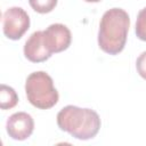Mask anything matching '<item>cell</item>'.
Returning a JSON list of instances; mask_svg holds the SVG:
<instances>
[{"mask_svg":"<svg viewBox=\"0 0 146 146\" xmlns=\"http://www.w3.org/2000/svg\"><path fill=\"white\" fill-rule=\"evenodd\" d=\"M56 119L60 130L80 140L94 138L100 129V117L90 108L67 105L58 112Z\"/></svg>","mask_w":146,"mask_h":146,"instance_id":"7a4b0ae2","label":"cell"},{"mask_svg":"<svg viewBox=\"0 0 146 146\" xmlns=\"http://www.w3.org/2000/svg\"><path fill=\"white\" fill-rule=\"evenodd\" d=\"M130 18L122 8H112L104 13L99 24L98 46L110 55H117L125 46Z\"/></svg>","mask_w":146,"mask_h":146,"instance_id":"6da1fadb","label":"cell"},{"mask_svg":"<svg viewBox=\"0 0 146 146\" xmlns=\"http://www.w3.org/2000/svg\"><path fill=\"white\" fill-rule=\"evenodd\" d=\"M51 51L48 49L43 31L33 32L24 44V55L32 63H41L50 58Z\"/></svg>","mask_w":146,"mask_h":146,"instance_id":"52a82bcc","label":"cell"},{"mask_svg":"<svg viewBox=\"0 0 146 146\" xmlns=\"http://www.w3.org/2000/svg\"><path fill=\"white\" fill-rule=\"evenodd\" d=\"M86 2H99L100 0H84Z\"/></svg>","mask_w":146,"mask_h":146,"instance_id":"7c38bea8","label":"cell"},{"mask_svg":"<svg viewBox=\"0 0 146 146\" xmlns=\"http://www.w3.org/2000/svg\"><path fill=\"white\" fill-rule=\"evenodd\" d=\"M25 92L27 100L40 110L51 108L59 99L51 76L43 71L33 72L26 78Z\"/></svg>","mask_w":146,"mask_h":146,"instance_id":"3957f363","label":"cell"},{"mask_svg":"<svg viewBox=\"0 0 146 146\" xmlns=\"http://www.w3.org/2000/svg\"><path fill=\"white\" fill-rule=\"evenodd\" d=\"M43 36L48 49L54 52H60L66 50L72 40L70 29L60 23L51 24L43 31Z\"/></svg>","mask_w":146,"mask_h":146,"instance_id":"5b68a950","label":"cell"},{"mask_svg":"<svg viewBox=\"0 0 146 146\" xmlns=\"http://www.w3.org/2000/svg\"><path fill=\"white\" fill-rule=\"evenodd\" d=\"M29 3L32 7V9L35 10L36 13L47 14L55 9L57 0H29Z\"/></svg>","mask_w":146,"mask_h":146,"instance_id":"9c48e42d","label":"cell"},{"mask_svg":"<svg viewBox=\"0 0 146 146\" xmlns=\"http://www.w3.org/2000/svg\"><path fill=\"white\" fill-rule=\"evenodd\" d=\"M18 103V96L16 91L7 86V84H1L0 87V107L1 110H9L16 106Z\"/></svg>","mask_w":146,"mask_h":146,"instance_id":"ba28073f","label":"cell"},{"mask_svg":"<svg viewBox=\"0 0 146 146\" xmlns=\"http://www.w3.org/2000/svg\"><path fill=\"white\" fill-rule=\"evenodd\" d=\"M30 27V17L21 7L8 8L2 15L3 34L10 40L21 39Z\"/></svg>","mask_w":146,"mask_h":146,"instance_id":"277c9868","label":"cell"},{"mask_svg":"<svg viewBox=\"0 0 146 146\" xmlns=\"http://www.w3.org/2000/svg\"><path fill=\"white\" fill-rule=\"evenodd\" d=\"M136 68L139 75L146 80V51L141 52L136 60Z\"/></svg>","mask_w":146,"mask_h":146,"instance_id":"8fae6325","label":"cell"},{"mask_svg":"<svg viewBox=\"0 0 146 146\" xmlns=\"http://www.w3.org/2000/svg\"><path fill=\"white\" fill-rule=\"evenodd\" d=\"M6 129L10 138L15 140H25L34 130V121L26 112H17L8 117Z\"/></svg>","mask_w":146,"mask_h":146,"instance_id":"8992f818","label":"cell"},{"mask_svg":"<svg viewBox=\"0 0 146 146\" xmlns=\"http://www.w3.org/2000/svg\"><path fill=\"white\" fill-rule=\"evenodd\" d=\"M136 35L141 41H146V7L143 8L137 15Z\"/></svg>","mask_w":146,"mask_h":146,"instance_id":"30bf717a","label":"cell"}]
</instances>
